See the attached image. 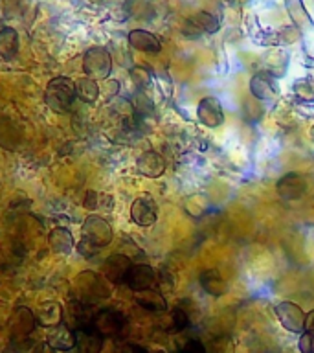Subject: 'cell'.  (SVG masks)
<instances>
[{
    "instance_id": "obj_26",
    "label": "cell",
    "mask_w": 314,
    "mask_h": 353,
    "mask_svg": "<svg viewBox=\"0 0 314 353\" xmlns=\"http://www.w3.org/2000/svg\"><path fill=\"white\" fill-rule=\"evenodd\" d=\"M294 94L300 101L314 103V79L313 77H302L294 81Z\"/></svg>"
},
{
    "instance_id": "obj_34",
    "label": "cell",
    "mask_w": 314,
    "mask_h": 353,
    "mask_svg": "<svg viewBox=\"0 0 314 353\" xmlns=\"http://www.w3.org/2000/svg\"><path fill=\"white\" fill-rule=\"evenodd\" d=\"M132 353H164V352H153V350H149V347L143 346H131Z\"/></svg>"
},
{
    "instance_id": "obj_33",
    "label": "cell",
    "mask_w": 314,
    "mask_h": 353,
    "mask_svg": "<svg viewBox=\"0 0 314 353\" xmlns=\"http://www.w3.org/2000/svg\"><path fill=\"white\" fill-rule=\"evenodd\" d=\"M33 353H57V352H55V350H52L48 344H39V346H35Z\"/></svg>"
},
{
    "instance_id": "obj_32",
    "label": "cell",
    "mask_w": 314,
    "mask_h": 353,
    "mask_svg": "<svg viewBox=\"0 0 314 353\" xmlns=\"http://www.w3.org/2000/svg\"><path fill=\"white\" fill-rule=\"evenodd\" d=\"M305 331L314 333V311H311V313L305 316Z\"/></svg>"
},
{
    "instance_id": "obj_14",
    "label": "cell",
    "mask_w": 314,
    "mask_h": 353,
    "mask_svg": "<svg viewBox=\"0 0 314 353\" xmlns=\"http://www.w3.org/2000/svg\"><path fill=\"white\" fill-rule=\"evenodd\" d=\"M136 170L140 175L147 176V179H158L165 171L164 157H160L156 151H145L138 157Z\"/></svg>"
},
{
    "instance_id": "obj_12",
    "label": "cell",
    "mask_w": 314,
    "mask_h": 353,
    "mask_svg": "<svg viewBox=\"0 0 314 353\" xmlns=\"http://www.w3.org/2000/svg\"><path fill=\"white\" fill-rule=\"evenodd\" d=\"M275 190L280 193L281 199L285 201H297L303 197V193L307 190V182L300 173H286L278 181Z\"/></svg>"
},
{
    "instance_id": "obj_19",
    "label": "cell",
    "mask_w": 314,
    "mask_h": 353,
    "mask_svg": "<svg viewBox=\"0 0 314 353\" xmlns=\"http://www.w3.org/2000/svg\"><path fill=\"white\" fill-rule=\"evenodd\" d=\"M200 287L204 291L211 294V296H222L228 291V283H226L224 276L220 274L219 269H206L200 272Z\"/></svg>"
},
{
    "instance_id": "obj_31",
    "label": "cell",
    "mask_w": 314,
    "mask_h": 353,
    "mask_svg": "<svg viewBox=\"0 0 314 353\" xmlns=\"http://www.w3.org/2000/svg\"><path fill=\"white\" fill-rule=\"evenodd\" d=\"M180 353H208L206 352V347L200 341L197 339H187L184 344L180 346Z\"/></svg>"
},
{
    "instance_id": "obj_2",
    "label": "cell",
    "mask_w": 314,
    "mask_h": 353,
    "mask_svg": "<svg viewBox=\"0 0 314 353\" xmlns=\"http://www.w3.org/2000/svg\"><path fill=\"white\" fill-rule=\"evenodd\" d=\"M76 292L81 302L90 303L94 300H99V298H107L110 291L105 278H101V276L92 272V270H87V272L77 274Z\"/></svg>"
},
{
    "instance_id": "obj_20",
    "label": "cell",
    "mask_w": 314,
    "mask_h": 353,
    "mask_svg": "<svg viewBox=\"0 0 314 353\" xmlns=\"http://www.w3.org/2000/svg\"><path fill=\"white\" fill-rule=\"evenodd\" d=\"M35 320L44 327H55L63 322V309L57 302H44L37 309Z\"/></svg>"
},
{
    "instance_id": "obj_5",
    "label": "cell",
    "mask_w": 314,
    "mask_h": 353,
    "mask_svg": "<svg viewBox=\"0 0 314 353\" xmlns=\"http://www.w3.org/2000/svg\"><path fill=\"white\" fill-rule=\"evenodd\" d=\"M90 327L103 336V339L116 336L120 335L121 330L125 327V316L120 311H116V309H101L98 313H94Z\"/></svg>"
},
{
    "instance_id": "obj_8",
    "label": "cell",
    "mask_w": 314,
    "mask_h": 353,
    "mask_svg": "<svg viewBox=\"0 0 314 353\" xmlns=\"http://www.w3.org/2000/svg\"><path fill=\"white\" fill-rule=\"evenodd\" d=\"M250 92L253 98L261 101H270L280 94V83L278 77L272 76L270 72H259L250 79Z\"/></svg>"
},
{
    "instance_id": "obj_24",
    "label": "cell",
    "mask_w": 314,
    "mask_h": 353,
    "mask_svg": "<svg viewBox=\"0 0 314 353\" xmlns=\"http://www.w3.org/2000/svg\"><path fill=\"white\" fill-rule=\"evenodd\" d=\"M19 50V33L13 28H2L0 30V54L4 57H13Z\"/></svg>"
},
{
    "instance_id": "obj_15",
    "label": "cell",
    "mask_w": 314,
    "mask_h": 353,
    "mask_svg": "<svg viewBox=\"0 0 314 353\" xmlns=\"http://www.w3.org/2000/svg\"><path fill=\"white\" fill-rule=\"evenodd\" d=\"M35 324H37V320H35V314H33L30 309H17V313L13 314V320H11V339H13V341H22V339H26V336L33 331Z\"/></svg>"
},
{
    "instance_id": "obj_28",
    "label": "cell",
    "mask_w": 314,
    "mask_h": 353,
    "mask_svg": "<svg viewBox=\"0 0 314 353\" xmlns=\"http://www.w3.org/2000/svg\"><path fill=\"white\" fill-rule=\"evenodd\" d=\"M131 79L138 88H145L151 83V72L143 66H134L131 70Z\"/></svg>"
},
{
    "instance_id": "obj_16",
    "label": "cell",
    "mask_w": 314,
    "mask_h": 353,
    "mask_svg": "<svg viewBox=\"0 0 314 353\" xmlns=\"http://www.w3.org/2000/svg\"><path fill=\"white\" fill-rule=\"evenodd\" d=\"M220 28V22L219 19L208 11H198L195 15L186 22V30L184 33H189V30H193L191 35L189 37H195V35H200V33H215L219 32Z\"/></svg>"
},
{
    "instance_id": "obj_13",
    "label": "cell",
    "mask_w": 314,
    "mask_h": 353,
    "mask_svg": "<svg viewBox=\"0 0 314 353\" xmlns=\"http://www.w3.org/2000/svg\"><path fill=\"white\" fill-rule=\"evenodd\" d=\"M76 331L70 330L68 325L61 322L59 325H55V327L50 330L48 342H46V344H48L52 350H55V352H70V350L76 347Z\"/></svg>"
},
{
    "instance_id": "obj_25",
    "label": "cell",
    "mask_w": 314,
    "mask_h": 353,
    "mask_svg": "<svg viewBox=\"0 0 314 353\" xmlns=\"http://www.w3.org/2000/svg\"><path fill=\"white\" fill-rule=\"evenodd\" d=\"M85 208L87 210H110L112 208V197L107 193H99L96 190L87 192L85 197Z\"/></svg>"
},
{
    "instance_id": "obj_29",
    "label": "cell",
    "mask_w": 314,
    "mask_h": 353,
    "mask_svg": "<svg viewBox=\"0 0 314 353\" xmlns=\"http://www.w3.org/2000/svg\"><path fill=\"white\" fill-rule=\"evenodd\" d=\"M297 347L302 353H314V333L311 331H303L297 341Z\"/></svg>"
},
{
    "instance_id": "obj_1",
    "label": "cell",
    "mask_w": 314,
    "mask_h": 353,
    "mask_svg": "<svg viewBox=\"0 0 314 353\" xmlns=\"http://www.w3.org/2000/svg\"><path fill=\"white\" fill-rule=\"evenodd\" d=\"M77 98L76 81H72L70 77L59 76L50 79L44 90V101L54 112H68L74 107V101Z\"/></svg>"
},
{
    "instance_id": "obj_17",
    "label": "cell",
    "mask_w": 314,
    "mask_h": 353,
    "mask_svg": "<svg viewBox=\"0 0 314 353\" xmlns=\"http://www.w3.org/2000/svg\"><path fill=\"white\" fill-rule=\"evenodd\" d=\"M127 39H129V44L132 48L145 52V54H158L162 50L160 39L154 33L147 32V30H132Z\"/></svg>"
},
{
    "instance_id": "obj_23",
    "label": "cell",
    "mask_w": 314,
    "mask_h": 353,
    "mask_svg": "<svg viewBox=\"0 0 314 353\" xmlns=\"http://www.w3.org/2000/svg\"><path fill=\"white\" fill-rule=\"evenodd\" d=\"M76 90L77 96L85 101V103H96L99 98V85L96 79H90V77H81L76 81Z\"/></svg>"
},
{
    "instance_id": "obj_10",
    "label": "cell",
    "mask_w": 314,
    "mask_h": 353,
    "mask_svg": "<svg viewBox=\"0 0 314 353\" xmlns=\"http://www.w3.org/2000/svg\"><path fill=\"white\" fill-rule=\"evenodd\" d=\"M156 272L151 265H145V263H138V265H132L131 272L127 276V285L131 287L134 292H140V291H147V289H153L156 285Z\"/></svg>"
},
{
    "instance_id": "obj_18",
    "label": "cell",
    "mask_w": 314,
    "mask_h": 353,
    "mask_svg": "<svg viewBox=\"0 0 314 353\" xmlns=\"http://www.w3.org/2000/svg\"><path fill=\"white\" fill-rule=\"evenodd\" d=\"M77 342L76 352L77 353H101L103 347V336L96 333V331L88 325V327H79L76 331Z\"/></svg>"
},
{
    "instance_id": "obj_3",
    "label": "cell",
    "mask_w": 314,
    "mask_h": 353,
    "mask_svg": "<svg viewBox=\"0 0 314 353\" xmlns=\"http://www.w3.org/2000/svg\"><path fill=\"white\" fill-rule=\"evenodd\" d=\"M83 72L90 79H107L112 72V57L109 50L103 46H94L87 50V54L83 57Z\"/></svg>"
},
{
    "instance_id": "obj_21",
    "label": "cell",
    "mask_w": 314,
    "mask_h": 353,
    "mask_svg": "<svg viewBox=\"0 0 314 353\" xmlns=\"http://www.w3.org/2000/svg\"><path fill=\"white\" fill-rule=\"evenodd\" d=\"M48 243H50V247L59 254L72 252V248H74V245H76L72 232L68 230V228H63V226H57V228H54V230L50 232Z\"/></svg>"
},
{
    "instance_id": "obj_27",
    "label": "cell",
    "mask_w": 314,
    "mask_h": 353,
    "mask_svg": "<svg viewBox=\"0 0 314 353\" xmlns=\"http://www.w3.org/2000/svg\"><path fill=\"white\" fill-rule=\"evenodd\" d=\"M171 320H173V330L175 331L186 330L187 325H189V322H191L189 314H187V311L182 307V305H178V307L173 309V313H171Z\"/></svg>"
},
{
    "instance_id": "obj_11",
    "label": "cell",
    "mask_w": 314,
    "mask_h": 353,
    "mask_svg": "<svg viewBox=\"0 0 314 353\" xmlns=\"http://www.w3.org/2000/svg\"><path fill=\"white\" fill-rule=\"evenodd\" d=\"M131 219L138 226H153L158 219V208L151 197H138L131 206Z\"/></svg>"
},
{
    "instance_id": "obj_6",
    "label": "cell",
    "mask_w": 314,
    "mask_h": 353,
    "mask_svg": "<svg viewBox=\"0 0 314 353\" xmlns=\"http://www.w3.org/2000/svg\"><path fill=\"white\" fill-rule=\"evenodd\" d=\"M275 316L281 325L291 333H303L305 330V316L303 309L294 302H281L275 305Z\"/></svg>"
},
{
    "instance_id": "obj_7",
    "label": "cell",
    "mask_w": 314,
    "mask_h": 353,
    "mask_svg": "<svg viewBox=\"0 0 314 353\" xmlns=\"http://www.w3.org/2000/svg\"><path fill=\"white\" fill-rule=\"evenodd\" d=\"M132 269V261L125 254H112L105 259L103 263V276L105 280H109L110 283H125L127 276Z\"/></svg>"
},
{
    "instance_id": "obj_22",
    "label": "cell",
    "mask_w": 314,
    "mask_h": 353,
    "mask_svg": "<svg viewBox=\"0 0 314 353\" xmlns=\"http://www.w3.org/2000/svg\"><path fill=\"white\" fill-rule=\"evenodd\" d=\"M134 300H136V303L140 307L147 309V311H165V309H167V300L164 298V294H160V292L154 291V289L136 292Z\"/></svg>"
},
{
    "instance_id": "obj_30",
    "label": "cell",
    "mask_w": 314,
    "mask_h": 353,
    "mask_svg": "<svg viewBox=\"0 0 314 353\" xmlns=\"http://www.w3.org/2000/svg\"><path fill=\"white\" fill-rule=\"evenodd\" d=\"M151 110H153V103L143 94H138L136 99H134V112H136V116H145Z\"/></svg>"
},
{
    "instance_id": "obj_9",
    "label": "cell",
    "mask_w": 314,
    "mask_h": 353,
    "mask_svg": "<svg viewBox=\"0 0 314 353\" xmlns=\"http://www.w3.org/2000/svg\"><path fill=\"white\" fill-rule=\"evenodd\" d=\"M197 118L198 121L206 127H219L224 121V110L222 105L217 98L208 96V98L200 99V103L197 107Z\"/></svg>"
},
{
    "instance_id": "obj_4",
    "label": "cell",
    "mask_w": 314,
    "mask_h": 353,
    "mask_svg": "<svg viewBox=\"0 0 314 353\" xmlns=\"http://www.w3.org/2000/svg\"><path fill=\"white\" fill-rule=\"evenodd\" d=\"M81 232L83 241L90 243L96 248L107 247L112 241V237H114L112 226L101 215H90V217H87L81 226Z\"/></svg>"
}]
</instances>
